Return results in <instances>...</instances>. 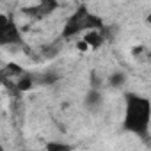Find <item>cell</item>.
<instances>
[{
  "instance_id": "6da1fadb",
  "label": "cell",
  "mask_w": 151,
  "mask_h": 151,
  "mask_svg": "<svg viewBox=\"0 0 151 151\" xmlns=\"http://www.w3.org/2000/svg\"><path fill=\"white\" fill-rule=\"evenodd\" d=\"M149 123H151V100L135 93H128L124 121H123L124 130L146 139L149 133Z\"/></svg>"
},
{
  "instance_id": "7a4b0ae2",
  "label": "cell",
  "mask_w": 151,
  "mask_h": 151,
  "mask_svg": "<svg viewBox=\"0 0 151 151\" xmlns=\"http://www.w3.org/2000/svg\"><path fill=\"white\" fill-rule=\"evenodd\" d=\"M23 37L20 29L6 14H0V43L2 45H22Z\"/></svg>"
},
{
  "instance_id": "3957f363",
  "label": "cell",
  "mask_w": 151,
  "mask_h": 151,
  "mask_svg": "<svg viewBox=\"0 0 151 151\" xmlns=\"http://www.w3.org/2000/svg\"><path fill=\"white\" fill-rule=\"evenodd\" d=\"M87 14H89V11H87L84 6H80L78 11L75 13V14H71V18L68 20V23H66V27H64V30H62V36H64V37H71V36H75V34L86 30V16H87Z\"/></svg>"
},
{
  "instance_id": "277c9868",
  "label": "cell",
  "mask_w": 151,
  "mask_h": 151,
  "mask_svg": "<svg viewBox=\"0 0 151 151\" xmlns=\"http://www.w3.org/2000/svg\"><path fill=\"white\" fill-rule=\"evenodd\" d=\"M84 105H86V109L91 110V112L98 110V109L103 105V94H101V91H98V89H89V93L86 94Z\"/></svg>"
},
{
  "instance_id": "5b68a950",
  "label": "cell",
  "mask_w": 151,
  "mask_h": 151,
  "mask_svg": "<svg viewBox=\"0 0 151 151\" xmlns=\"http://www.w3.org/2000/svg\"><path fill=\"white\" fill-rule=\"evenodd\" d=\"M34 84H36V77H34V75L23 73L22 77H18V80H16V84H14V89H16L18 93H27V91H30V89L34 87Z\"/></svg>"
},
{
  "instance_id": "8992f818",
  "label": "cell",
  "mask_w": 151,
  "mask_h": 151,
  "mask_svg": "<svg viewBox=\"0 0 151 151\" xmlns=\"http://www.w3.org/2000/svg\"><path fill=\"white\" fill-rule=\"evenodd\" d=\"M103 39H105V34H103V30H91V32H87L86 34V37H84V41L87 43V45H91V46H100L101 43H103Z\"/></svg>"
},
{
  "instance_id": "52a82bcc",
  "label": "cell",
  "mask_w": 151,
  "mask_h": 151,
  "mask_svg": "<svg viewBox=\"0 0 151 151\" xmlns=\"http://www.w3.org/2000/svg\"><path fill=\"white\" fill-rule=\"evenodd\" d=\"M124 82H126V75H124L123 71H114L110 77H109V86H110V87L119 89V87L124 86Z\"/></svg>"
},
{
  "instance_id": "ba28073f",
  "label": "cell",
  "mask_w": 151,
  "mask_h": 151,
  "mask_svg": "<svg viewBox=\"0 0 151 151\" xmlns=\"http://www.w3.org/2000/svg\"><path fill=\"white\" fill-rule=\"evenodd\" d=\"M46 151H71V146L66 144V142L53 140V142H48L46 144Z\"/></svg>"
},
{
  "instance_id": "9c48e42d",
  "label": "cell",
  "mask_w": 151,
  "mask_h": 151,
  "mask_svg": "<svg viewBox=\"0 0 151 151\" xmlns=\"http://www.w3.org/2000/svg\"><path fill=\"white\" fill-rule=\"evenodd\" d=\"M59 80V75L57 73H52V71H48V73H45L43 77H39V82L43 84V86H52V84H55Z\"/></svg>"
},
{
  "instance_id": "30bf717a",
  "label": "cell",
  "mask_w": 151,
  "mask_h": 151,
  "mask_svg": "<svg viewBox=\"0 0 151 151\" xmlns=\"http://www.w3.org/2000/svg\"><path fill=\"white\" fill-rule=\"evenodd\" d=\"M100 87H101V78L96 75V71H93L91 73V89H98L100 91Z\"/></svg>"
},
{
  "instance_id": "8fae6325",
  "label": "cell",
  "mask_w": 151,
  "mask_h": 151,
  "mask_svg": "<svg viewBox=\"0 0 151 151\" xmlns=\"http://www.w3.org/2000/svg\"><path fill=\"white\" fill-rule=\"evenodd\" d=\"M59 50H60V45H52V46L45 48V52H46V57H48V59H52L55 53H59Z\"/></svg>"
},
{
  "instance_id": "7c38bea8",
  "label": "cell",
  "mask_w": 151,
  "mask_h": 151,
  "mask_svg": "<svg viewBox=\"0 0 151 151\" xmlns=\"http://www.w3.org/2000/svg\"><path fill=\"white\" fill-rule=\"evenodd\" d=\"M147 22H149V23H151V14H149V16H147Z\"/></svg>"
}]
</instances>
